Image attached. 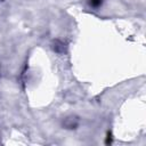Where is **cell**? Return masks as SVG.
Instances as JSON below:
<instances>
[{"instance_id": "cell-1", "label": "cell", "mask_w": 146, "mask_h": 146, "mask_svg": "<svg viewBox=\"0 0 146 146\" xmlns=\"http://www.w3.org/2000/svg\"><path fill=\"white\" fill-rule=\"evenodd\" d=\"M103 0H90V5L94 7H98L99 5H102Z\"/></svg>"}]
</instances>
